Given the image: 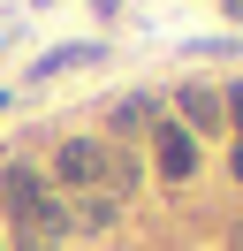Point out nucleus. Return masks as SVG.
<instances>
[{"instance_id":"1","label":"nucleus","mask_w":243,"mask_h":251,"mask_svg":"<svg viewBox=\"0 0 243 251\" xmlns=\"http://www.w3.org/2000/svg\"><path fill=\"white\" fill-rule=\"evenodd\" d=\"M53 175L69 190H99V198H122V190L137 183V160L129 152H114V145H99V137H69L53 152Z\"/></svg>"},{"instance_id":"2","label":"nucleus","mask_w":243,"mask_h":251,"mask_svg":"<svg viewBox=\"0 0 243 251\" xmlns=\"http://www.w3.org/2000/svg\"><path fill=\"white\" fill-rule=\"evenodd\" d=\"M0 198H8V221H15V244H46V251L61 244V228H69V221H61V205L46 198V190L30 183L23 168H8V175H0Z\"/></svg>"},{"instance_id":"3","label":"nucleus","mask_w":243,"mask_h":251,"mask_svg":"<svg viewBox=\"0 0 243 251\" xmlns=\"http://www.w3.org/2000/svg\"><path fill=\"white\" fill-rule=\"evenodd\" d=\"M152 160H160L167 183H190V168H197V137H190L182 122H160V129H152Z\"/></svg>"},{"instance_id":"4","label":"nucleus","mask_w":243,"mask_h":251,"mask_svg":"<svg viewBox=\"0 0 243 251\" xmlns=\"http://www.w3.org/2000/svg\"><path fill=\"white\" fill-rule=\"evenodd\" d=\"M99 38H84V46H53V53H38V61H30V84H53V76H69V69H91L99 61Z\"/></svg>"},{"instance_id":"5","label":"nucleus","mask_w":243,"mask_h":251,"mask_svg":"<svg viewBox=\"0 0 243 251\" xmlns=\"http://www.w3.org/2000/svg\"><path fill=\"white\" fill-rule=\"evenodd\" d=\"M182 129H220L228 122V107H220V92H213V84H182Z\"/></svg>"},{"instance_id":"6","label":"nucleus","mask_w":243,"mask_h":251,"mask_svg":"<svg viewBox=\"0 0 243 251\" xmlns=\"http://www.w3.org/2000/svg\"><path fill=\"white\" fill-rule=\"evenodd\" d=\"M114 129H122V137H129V129H160V99H152V92H122Z\"/></svg>"},{"instance_id":"7","label":"nucleus","mask_w":243,"mask_h":251,"mask_svg":"<svg viewBox=\"0 0 243 251\" xmlns=\"http://www.w3.org/2000/svg\"><path fill=\"white\" fill-rule=\"evenodd\" d=\"M76 228H114V198H84V213H76Z\"/></svg>"},{"instance_id":"8","label":"nucleus","mask_w":243,"mask_h":251,"mask_svg":"<svg viewBox=\"0 0 243 251\" xmlns=\"http://www.w3.org/2000/svg\"><path fill=\"white\" fill-rule=\"evenodd\" d=\"M220 107H228V122L243 129V84H236V92H220Z\"/></svg>"},{"instance_id":"9","label":"nucleus","mask_w":243,"mask_h":251,"mask_svg":"<svg viewBox=\"0 0 243 251\" xmlns=\"http://www.w3.org/2000/svg\"><path fill=\"white\" fill-rule=\"evenodd\" d=\"M228 168H236V175H243V137H236V160H228Z\"/></svg>"},{"instance_id":"10","label":"nucleus","mask_w":243,"mask_h":251,"mask_svg":"<svg viewBox=\"0 0 243 251\" xmlns=\"http://www.w3.org/2000/svg\"><path fill=\"white\" fill-rule=\"evenodd\" d=\"M228 16H236V23H243V0H228Z\"/></svg>"},{"instance_id":"11","label":"nucleus","mask_w":243,"mask_h":251,"mask_svg":"<svg viewBox=\"0 0 243 251\" xmlns=\"http://www.w3.org/2000/svg\"><path fill=\"white\" fill-rule=\"evenodd\" d=\"M0 46H8V23H0Z\"/></svg>"},{"instance_id":"12","label":"nucleus","mask_w":243,"mask_h":251,"mask_svg":"<svg viewBox=\"0 0 243 251\" xmlns=\"http://www.w3.org/2000/svg\"><path fill=\"white\" fill-rule=\"evenodd\" d=\"M0 114H8V92H0Z\"/></svg>"}]
</instances>
